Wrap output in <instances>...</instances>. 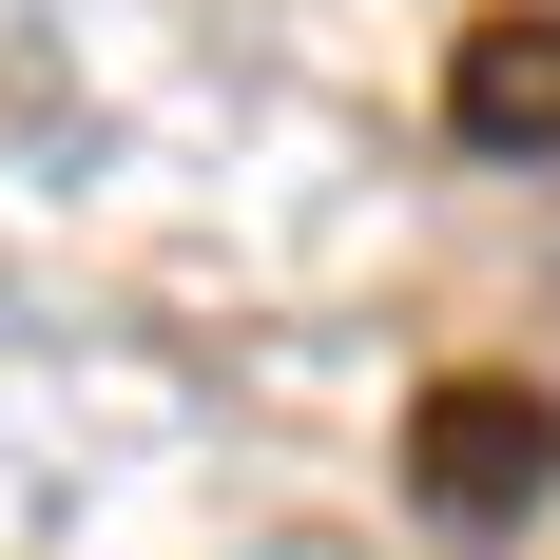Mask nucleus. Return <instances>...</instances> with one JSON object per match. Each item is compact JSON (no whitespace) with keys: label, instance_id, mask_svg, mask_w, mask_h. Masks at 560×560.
Returning <instances> with one entry per match:
<instances>
[{"label":"nucleus","instance_id":"1","mask_svg":"<svg viewBox=\"0 0 560 560\" xmlns=\"http://www.w3.org/2000/svg\"><path fill=\"white\" fill-rule=\"evenodd\" d=\"M406 483H425V522H464V541H483V522H522V503L560 483V406L503 387V368H464V387L406 406Z\"/></svg>","mask_w":560,"mask_h":560},{"label":"nucleus","instance_id":"2","mask_svg":"<svg viewBox=\"0 0 560 560\" xmlns=\"http://www.w3.org/2000/svg\"><path fill=\"white\" fill-rule=\"evenodd\" d=\"M445 136H464V155H560V20H464Z\"/></svg>","mask_w":560,"mask_h":560}]
</instances>
